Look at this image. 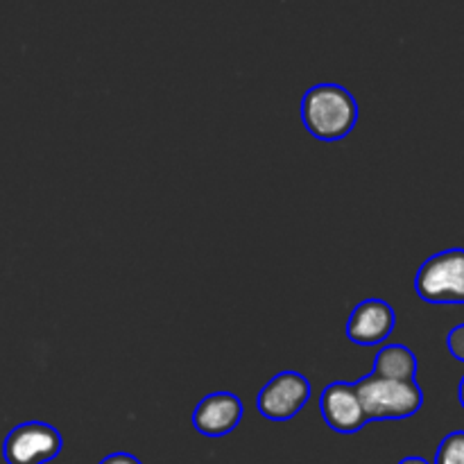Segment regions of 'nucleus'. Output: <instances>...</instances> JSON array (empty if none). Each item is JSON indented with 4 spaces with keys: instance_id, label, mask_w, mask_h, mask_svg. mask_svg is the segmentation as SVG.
Masks as SVG:
<instances>
[{
    "instance_id": "nucleus-12",
    "label": "nucleus",
    "mask_w": 464,
    "mask_h": 464,
    "mask_svg": "<svg viewBox=\"0 0 464 464\" xmlns=\"http://www.w3.org/2000/svg\"><path fill=\"white\" fill-rule=\"evenodd\" d=\"M100 464H140L139 458H134L131 453H111L104 460H100Z\"/></svg>"
},
{
    "instance_id": "nucleus-8",
    "label": "nucleus",
    "mask_w": 464,
    "mask_h": 464,
    "mask_svg": "<svg viewBox=\"0 0 464 464\" xmlns=\"http://www.w3.org/2000/svg\"><path fill=\"white\" fill-rule=\"evenodd\" d=\"M243 420V403L231 392H213L198 403L193 426L207 438L229 435Z\"/></svg>"
},
{
    "instance_id": "nucleus-4",
    "label": "nucleus",
    "mask_w": 464,
    "mask_h": 464,
    "mask_svg": "<svg viewBox=\"0 0 464 464\" xmlns=\"http://www.w3.org/2000/svg\"><path fill=\"white\" fill-rule=\"evenodd\" d=\"M62 451V435L54 426L44 421H25L9 430L3 444L7 464H45Z\"/></svg>"
},
{
    "instance_id": "nucleus-11",
    "label": "nucleus",
    "mask_w": 464,
    "mask_h": 464,
    "mask_svg": "<svg viewBox=\"0 0 464 464\" xmlns=\"http://www.w3.org/2000/svg\"><path fill=\"white\" fill-rule=\"evenodd\" d=\"M447 347L456 361L464 362V324L453 326L447 335Z\"/></svg>"
},
{
    "instance_id": "nucleus-13",
    "label": "nucleus",
    "mask_w": 464,
    "mask_h": 464,
    "mask_svg": "<svg viewBox=\"0 0 464 464\" xmlns=\"http://www.w3.org/2000/svg\"><path fill=\"white\" fill-rule=\"evenodd\" d=\"M399 464H430V462L424 460V458H420V456H411V458H403Z\"/></svg>"
},
{
    "instance_id": "nucleus-10",
    "label": "nucleus",
    "mask_w": 464,
    "mask_h": 464,
    "mask_svg": "<svg viewBox=\"0 0 464 464\" xmlns=\"http://www.w3.org/2000/svg\"><path fill=\"white\" fill-rule=\"evenodd\" d=\"M435 464H464V430H453L440 442Z\"/></svg>"
},
{
    "instance_id": "nucleus-9",
    "label": "nucleus",
    "mask_w": 464,
    "mask_h": 464,
    "mask_svg": "<svg viewBox=\"0 0 464 464\" xmlns=\"http://www.w3.org/2000/svg\"><path fill=\"white\" fill-rule=\"evenodd\" d=\"M372 374L379 376V379L411 383L417 376V356L403 344H388L376 353Z\"/></svg>"
},
{
    "instance_id": "nucleus-1",
    "label": "nucleus",
    "mask_w": 464,
    "mask_h": 464,
    "mask_svg": "<svg viewBox=\"0 0 464 464\" xmlns=\"http://www.w3.org/2000/svg\"><path fill=\"white\" fill-rule=\"evenodd\" d=\"M302 118L315 139L340 140L356 125L358 104L344 86L317 84L304 95Z\"/></svg>"
},
{
    "instance_id": "nucleus-3",
    "label": "nucleus",
    "mask_w": 464,
    "mask_h": 464,
    "mask_svg": "<svg viewBox=\"0 0 464 464\" xmlns=\"http://www.w3.org/2000/svg\"><path fill=\"white\" fill-rule=\"evenodd\" d=\"M415 290L429 304H464V249H444L424 261Z\"/></svg>"
},
{
    "instance_id": "nucleus-14",
    "label": "nucleus",
    "mask_w": 464,
    "mask_h": 464,
    "mask_svg": "<svg viewBox=\"0 0 464 464\" xmlns=\"http://www.w3.org/2000/svg\"><path fill=\"white\" fill-rule=\"evenodd\" d=\"M460 403H462V408H464V376H462V381H460Z\"/></svg>"
},
{
    "instance_id": "nucleus-7",
    "label": "nucleus",
    "mask_w": 464,
    "mask_h": 464,
    "mask_svg": "<svg viewBox=\"0 0 464 464\" xmlns=\"http://www.w3.org/2000/svg\"><path fill=\"white\" fill-rule=\"evenodd\" d=\"M320 411L326 426L338 433H356L367 424L365 411L358 399L353 383H331L326 385L320 397Z\"/></svg>"
},
{
    "instance_id": "nucleus-2",
    "label": "nucleus",
    "mask_w": 464,
    "mask_h": 464,
    "mask_svg": "<svg viewBox=\"0 0 464 464\" xmlns=\"http://www.w3.org/2000/svg\"><path fill=\"white\" fill-rule=\"evenodd\" d=\"M353 385L367 421L408 420L424 403V392L417 381L406 383V381H388L370 374Z\"/></svg>"
},
{
    "instance_id": "nucleus-6",
    "label": "nucleus",
    "mask_w": 464,
    "mask_h": 464,
    "mask_svg": "<svg viewBox=\"0 0 464 464\" xmlns=\"http://www.w3.org/2000/svg\"><path fill=\"white\" fill-rule=\"evenodd\" d=\"M394 324H397V315L388 302L365 299L349 315L347 338L361 347H376L392 334Z\"/></svg>"
},
{
    "instance_id": "nucleus-5",
    "label": "nucleus",
    "mask_w": 464,
    "mask_h": 464,
    "mask_svg": "<svg viewBox=\"0 0 464 464\" xmlns=\"http://www.w3.org/2000/svg\"><path fill=\"white\" fill-rule=\"evenodd\" d=\"M308 399H311V383L306 376L288 370L263 385L256 399V408L266 420L288 421L306 406Z\"/></svg>"
}]
</instances>
